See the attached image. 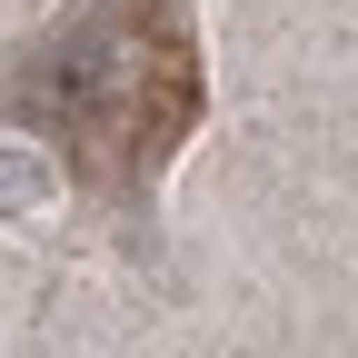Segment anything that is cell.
<instances>
[{
  "instance_id": "6da1fadb",
  "label": "cell",
  "mask_w": 358,
  "mask_h": 358,
  "mask_svg": "<svg viewBox=\"0 0 358 358\" xmlns=\"http://www.w3.org/2000/svg\"><path fill=\"white\" fill-rule=\"evenodd\" d=\"M10 120H40L70 140V169L110 179L140 209L150 169L199 120V60H189V0H80L60 30L0 70Z\"/></svg>"
},
{
  "instance_id": "7a4b0ae2",
  "label": "cell",
  "mask_w": 358,
  "mask_h": 358,
  "mask_svg": "<svg viewBox=\"0 0 358 358\" xmlns=\"http://www.w3.org/2000/svg\"><path fill=\"white\" fill-rule=\"evenodd\" d=\"M30 199H40V169L10 159V169H0V209H30Z\"/></svg>"
}]
</instances>
